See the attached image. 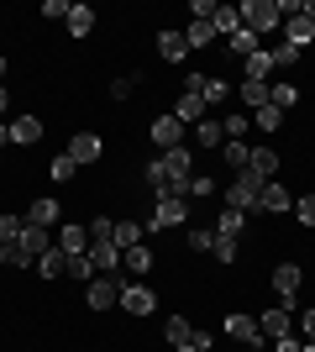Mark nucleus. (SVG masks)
<instances>
[{
    "mask_svg": "<svg viewBox=\"0 0 315 352\" xmlns=\"http://www.w3.org/2000/svg\"><path fill=\"white\" fill-rule=\"evenodd\" d=\"M237 352H268V347H237Z\"/></svg>",
    "mask_w": 315,
    "mask_h": 352,
    "instance_id": "13d9d810",
    "label": "nucleus"
},
{
    "mask_svg": "<svg viewBox=\"0 0 315 352\" xmlns=\"http://www.w3.org/2000/svg\"><path fill=\"white\" fill-rule=\"evenodd\" d=\"M74 168H79V163H74V158H69V153H58V158L47 163V174L58 179V184H69V179H74Z\"/></svg>",
    "mask_w": 315,
    "mask_h": 352,
    "instance_id": "ea45409f",
    "label": "nucleus"
},
{
    "mask_svg": "<svg viewBox=\"0 0 315 352\" xmlns=\"http://www.w3.org/2000/svg\"><path fill=\"white\" fill-rule=\"evenodd\" d=\"M132 89H137V79H116V85H110V95H116V100H126Z\"/></svg>",
    "mask_w": 315,
    "mask_h": 352,
    "instance_id": "603ef678",
    "label": "nucleus"
},
{
    "mask_svg": "<svg viewBox=\"0 0 315 352\" xmlns=\"http://www.w3.org/2000/svg\"><path fill=\"white\" fill-rule=\"evenodd\" d=\"M0 263H16V242H0Z\"/></svg>",
    "mask_w": 315,
    "mask_h": 352,
    "instance_id": "864d4df0",
    "label": "nucleus"
},
{
    "mask_svg": "<svg viewBox=\"0 0 315 352\" xmlns=\"http://www.w3.org/2000/svg\"><path fill=\"white\" fill-rule=\"evenodd\" d=\"M237 242H231V236H215V263H226V268H231V263H237Z\"/></svg>",
    "mask_w": 315,
    "mask_h": 352,
    "instance_id": "a19ab883",
    "label": "nucleus"
},
{
    "mask_svg": "<svg viewBox=\"0 0 315 352\" xmlns=\"http://www.w3.org/2000/svg\"><path fill=\"white\" fill-rule=\"evenodd\" d=\"M273 74H279V63H273V53H263V47L242 63V79H253V85H273Z\"/></svg>",
    "mask_w": 315,
    "mask_h": 352,
    "instance_id": "2eb2a0df",
    "label": "nucleus"
},
{
    "mask_svg": "<svg viewBox=\"0 0 315 352\" xmlns=\"http://www.w3.org/2000/svg\"><path fill=\"white\" fill-rule=\"evenodd\" d=\"M226 337L237 342V347H268V342H263L257 316H247V310H231V316H226Z\"/></svg>",
    "mask_w": 315,
    "mask_h": 352,
    "instance_id": "20e7f679",
    "label": "nucleus"
},
{
    "mask_svg": "<svg viewBox=\"0 0 315 352\" xmlns=\"http://www.w3.org/2000/svg\"><path fill=\"white\" fill-rule=\"evenodd\" d=\"M174 352H200V347H195V342H189V347H174Z\"/></svg>",
    "mask_w": 315,
    "mask_h": 352,
    "instance_id": "4d7b16f0",
    "label": "nucleus"
},
{
    "mask_svg": "<svg viewBox=\"0 0 315 352\" xmlns=\"http://www.w3.org/2000/svg\"><path fill=\"white\" fill-rule=\"evenodd\" d=\"M284 43H289V47H300V53H305V43H315V21H310L305 11L284 21Z\"/></svg>",
    "mask_w": 315,
    "mask_h": 352,
    "instance_id": "dca6fc26",
    "label": "nucleus"
},
{
    "mask_svg": "<svg viewBox=\"0 0 315 352\" xmlns=\"http://www.w3.org/2000/svg\"><path fill=\"white\" fill-rule=\"evenodd\" d=\"M247 174H257L263 184H268V179L279 174V153H273V147H253V158H247Z\"/></svg>",
    "mask_w": 315,
    "mask_h": 352,
    "instance_id": "6ab92c4d",
    "label": "nucleus"
},
{
    "mask_svg": "<svg viewBox=\"0 0 315 352\" xmlns=\"http://www.w3.org/2000/svg\"><path fill=\"white\" fill-rule=\"evenodd\" d=\"M189 16H195V21H210V16H215V0H195V6H189Z\"/></svg>",
    "mask_w": 315,
    "mask_h": 352,
    "instance_id": "8fccbe9b",
    "label": "nucleus"
},
{
    "mask_svg": "<svg viewBox=\"0 0 315 352\" xmlns=\"http://www.w3.org/2000/svg\"><path fill=\"white\" fill-rule=\"evenodd\" d=\"M110 226H116L110 216H95L90 221V242H110Z\"/></svg>",
    "mask_w": 315,
    "mask_h": 352,
    "instance_id": "49530a36",
    "label": "nucleus"
},
{
    "mask_svg": "<svg viewBox=\"0 0 315 352\" xmlns=\"http://www.w3.org/2000/svg\"><path fill=\"white\" fill-rule=\"evenodd\" d=\"M300 58H305V53H300V47H289V43H279V47H273V63H279V69H294Z\"/></svg>",
    "mask_w": 315,
    "mask_h": 352,
    "instance_id": "79ce46f5",
    "label": "nucleus"
},
{
    "mask_svg": "<svg viewBox=\"0 0 315 352\" xmlns=\"http://www.w3.org/2000/svg\"><path fill=\"white\" fill-rule=\"evenodd\" d=\"M158 53H163V63H184V58H189L184 32H158Z\"/></svg>",
    "mask_w": 315,
    "mask_h": 352,
    "instance_id": "412c9836",
    "label": "nucleus"
},
{
    "mask_svg": "<svg viewBox=\"0 0 315 352\" xmlns=\"http://www.w3.org/2000/svg\"><path fill=\"white\" fill-rule=\"evenodd\" d=\"M158 168H163L174 184H189V179H195V153H189V142H179V147H168V153H158Z\"/></svg>",
    "mask_w": 315,
    "mask_h": 352,
    "instance_id": "39448f33",
    "label": "nucleus"
},
{
    "mask_svg": "<svg viewBox=\"0 0 315 352\" xmlns=\"http://www.w3.org/2000/svg\"><path fill=\"white\" fill-rule=\"evenodd\" d=\"M257 210H263V216H289V210H294V195H289L279 179H268V184L257 190Z\"/></svg>",
    "mask_w": 315,
    "mask_h": 352,
    "instance_id": "0eeeda50",
    "label": "nucleus"
},
{
    "mask_svg": "<svg viewBox=\"0 0 315 352\" xmlns=\"http://www.w3.org/2000/svg\"><path fill=\"white\" fill-rule=\"evenodd\" d=\"M174 121H179V126L205 121V100H200V95H179V100H174Z\"/></svg>",
    "mask_w": 315,
    "mask_h": 352,
    "instance_id": "5701e85b",
    "label": "nucleus"
},
{
    "mask_svg": "<svg viewBox=\"0 0 315 352\" xmlns=\"http://www.w3.org/2000/svg\"><path fill=\"white\" fill-rule=\"evenodd\" d=\"M184 43H189V53H200V47L215 43V27H210V21H189V27H184Z\"/></svg>",
    "mask_w": 315,
    "mask_h": 352,
    "instance_id": "7c9ffc66",
    "label": "nucleus"
},
{
    "mask_svg": "<svg viewBox=\"0 0 315 352\" xmlns=\"http://www.w3.org/2000/svg\"><path fill=\"white\" fill-rule=\"evenodd\" d=\"M257 326H263V342H279V337H294V310L289 305H273L257 316Z\"/></svg>",
    "mask_w": 315,
    "mask_h": 352,
    "instance_id": "6e6552de",
    "label": "nucleus"
},
{
    "mask_svg": "<svg viewBox=\"0 0 315 352\" xmlns=\"http://www.w3.org/2000/svg\"><path fill=\"white\" fill-rule=\"evenodd\" d=\"M242 226H247V216H242V210H221V216H215V236H231V242H237Z\"/></svg>",
    "mask_w": 315,
    "mask_h": 352,
    "instance_id": "473e14b6",
    "label": "nucleus"
},
{
    "mask_svg": "<svg viewBox=\"0 0 315 352\" xmlns=\"http://www.w3.org/2000/svg\"><path fill=\"white\" fill-rule=\"evenodd\" d=\"M221 158H226V168H237V174H242V168H247V158H253V142H226Z\"/></svg>",
    "mask_w": 315,
    "mask_h": 352,
    "instance_id": "72a5a7b5",
    "label": "nucleus"
},
{
    "mask_svg": "<svg viewBox=\"0 0 315 352\" xmlns=\"http://www.w3.org/2000/svg\"><path fill=\"white\" fill-rule=\"evenodd\" d=\"M300 342H315V310H300Z\"/></svg>",
    "mask_w": 315,
    "mask_h": 352,
    "instance_id": "09e8293b",
    "label": "nucleus"
},
{
    "mask_svg": "<svg viewBox=\"0 0 315 352\" xmlns=\"http://www.w3.org/2000/svg\"><path fill=\"white\" fill-rule=\"evenodd\" d=\"M63 27L74 32V37H90L95 32V6H69V21Z\"/></svg>",
    "mask_w": 315,
    "mask_h": 352,
    "instance_id": "c85d7f7f",
    "label": "nucleus"
},
{
    "mask_svg": "<svg viewBox=\"0 0 315 352\" xmlns=\"http://www.w3.org/2000/svg\"><path fill=\"white\" fill-rule=\"evenodd\" d=\"M189 252H215V226H189Z\"/></svg>",
    "mask_w": 315,
    "mask_h": 352,
    "instance_id": "c9c22d12",
    "label": "nucleus"
},
{
    "mask_svg": "<svg viewBox=\"0 0 315 352\" xmlns=\"http://www.w3.org/2000/svg\"><path fill=\"white\" fill-rule=\"evenodd\" d=\"M0 147H11V121H0Z\"/></svg>",
    "mask_w": 315,
    "mask_h": 352,
    "instance_id": "5fc2aeb1",
    "label": "nucleus"
},
{
    "mask_svg": "<svg viewBox=\"0 0 315 352\" xmlns=\"http://www.w3.org/2000/svg\"><path fill=\"white\" fill-rule=\"evenodd\" d=\"M43 16L47 21H69V0H43Z\"/></svg>",
    "mask_w": 315,
    "mask_h": 352,
    "instance_id": "de8ad7c7",
    "label": "nucleus"
},
{
    "mask_svg": "<svg viewBox=\"0 0 315 352\" xmlns=\"http://www.w3.org/2000/svg\"><path fill=\"white\" fill-rule=\"evenodd\" d=\"M184 221H189V200H158V206H152L148 232H163V226H184Z\"/></svg>",
    "mask_w": 315,
    "mask_h": 352,
    "instance_id": "9b49d317",
    "label": "nucleus"
},
{
    "mask_svg": "<svg viewBox=\"0 0 315 352\" xmlns=\"http://www.w3.org/2000/svg\"><path fill=\"white\" fill-rule=\"evenodd\" d=\"M163 337H168V347H189V342H195L189 316H168V321H163Z\"/></svg>",
    "mask_w": 315,
    "mask_h": 352,
    "instance_id": "393cba45",
    "label": "nucleus"
},
{
    "mask_svg": "<svg viewBox=\"0 0 315 352\" xmlns=\"http://www.w3.org/2000/svg\"><path fill=\"white\" fill-rule=\"evenodd\" d=\"M294 216H300V226H315V195H300V200H294Z\"/></svg>",
    "mask_w": 315,
    "mask_h": 352,
    "instance_id": "c03bdc74",
    "label": "nucleus"
},
{
    "mask_svg": "<svg viewBox=\"0 0 315 352\" xmlns=\"http://www.w3.org/2000/svg\"><path fill=\"white\" fill-rule=\"evenodd\" d=\"M21 226H27V216H0V242H16Z\"/></svg>",
    "mask_w": 315,
    "mask_h": 352,
    "instance_id": "37998d69",
    "label": "nucleus"
},
{
    "mask_svg": "<svg viewBox=\"0 0 315 352\" xmlns=\"http://www.w3.org/2000/svg\"><path fill=\"white\" fill-rule=\"evenodd\" d=\"M200 100H205V105L231 100V79H221V74H205V89H200Z\"/></svg>",
    "mask_w": 315,
    "mask_h": 352,
    "instance_id": "c756f323",
    "label": "nucleus"
},
{
    "mask_svg": "<svg viewBox=\"0 0 315 352\" xmlns=\"http://www.w3.org/2000/svg\"><path fill=\"white\" fill-rule=\"evenodd\" d=\"M37 274H43V279H63V274H69V252H63L58 242H53V248H47L43 258H37Z\"/></svg>",
    "mask_w": 315,
    "mask_h": 352,
    "instance_id": "aec40b11",
    "label": "nucleus"
},
{
    "mask_svg": "<svg viewBox=\"0 0 315 352\" xmlns=\"http://www.w3.org/2000/svg\"><path fill=\"white\" fill-rule=\"evenodd\" d=\"M53 248V236H47V226H21V236H16V268H37V258Z\"/></svg>",
    "mask_w": 315,
    "mask_h": 352,
    "instance_id": "f257e3e1",
    "label": "nucleus"
},
{
    "mask_svg": "<svg viewBox=\"0 0 315 352\" xmlns=\"http://www.w3.org/2000/svg\"><path fill=\"white\" fill-rule=\"evenodd\" d=\"M121 289H126L121 279H90L84 305H90V310H116V305H121Z\"/></svg>",
    "mask_w": 315,
    "mask_h": 352,
    "instance_id": "1a4fd4ad",
    "label": "nucleus"
},
{
    "mask_svg": "<svg viewBox=\"0 0 315 352\" xmlns=\"http://www.w3.org/2000/svg\"><path fill=\"white\" fill-rule=\"evenodd\" d=\"M84 258H90V268L100 274V279H121V248L116 242H90Z\"/></svg>",
    "mask_w": 315,
    "mask_h": 352,
    "instance_id": "423d86ee",
    "label": "nucleus"
},
{
    "mask_svg": "<svg viewBox=\"0 0 315 352\" xmlns=\"http://www.w3.org/2000/svg\"><path fill=\"white\" fill-rule=\"evenodd\" d=\"M69 279H79V284H90V279H95V268H90V258H69Z\"/></svg>",
    "mask_w": 315,
    "mask_h": 352,
    "instance_id": "a18cd8bd",
    "label": "nucleus"
},
{
    "mask_svg": "<svg viewBox=\"0 0 315 352\" xmlns=\"http://www.w3.org/2000/svg\"><path fill=\"white\" fill-rule=\"evenodd\" d=\"M300 352H315V342H305V347H300Z\"/></svg>",
    "mask_w": 315,
    "mask_h": 352,
    "instance_id": "052dcab7",
    "label": "nucleus"
},
{
    "mask_svg": "<svg viewBox=\"0 0 315 352\" xmlns=\"http://www.w3.org/2000/svg\"><path fill=\"white\" fill-rule=\"evenodd\" d=\"M100 153H105V142L95 132H74L69 137V158L79 163V168H90V163H100Z\"/></svg>",
    "mask_w": 315,
    "mask_h": 352,
    "instance_id": "4468645a",
    "label": "nucleus"
},
{
    "mask_svg": "<svg viewBox=\"0 0 315 352\" xmlns=\"http://www.w3.org/2000/svg\"><path fill=\"white\" fill-rule=\"evenodd\" d=\"M210 27H215V37H231V32L242 27V16H237V6H215V16H210Z\"/></svg>",
    "mask_w": 315,
    "mask_h": 352,
    "instance_id": "2f4dec72",
    "label": "nucleus"
},
{
    "mask_svg": "<svg viewBox=\"0 0 315 352\" xmlns=\"http://www.w3.org/2000/svg\"><path fill=\"white\" fill-rule=\"evenodd\" d=\"M0 85H5V58H0Z\"/></svg>",
    "mask_w": 315,
    "mask_h": 352,
    "instance_id": "bf43d9fd",
    "label": "nucleus"
},
{
    "mask_svg": "<svg viewBox=\"0 0 315 352\" xmlns=\"http://www.w3.org/2000/svg\"><path fill=\"white\" fill-rule=\"evenodd\" d=\"M300 100V89L289 85V79H279V85H268V105H279V111H289V105Z\"/></svg>",
    "mask_w": 315,
    "mask_h": 352,
    "instance_id": "f704fd0d",
    "label": "nucleus"
},
{
    "mask_svg": "<svg viewBox=\"0 0 315 352\" xmlns=\"http://www.w3.org/2000/svg\"><path fill=\"white\" fill-rule=\"evenodd\" d=\"M237 16H242V27L257 32V37H263V32H273L279 21H284V16H279V0H242Z\"/></svg>",
    "mask_w": 315,
    "mask_h": 352,
    "instance_id": "f03ea898",
    "label": "nucleus"
},
{
    "mask_svg": "<svg viewBox=\"0 0 315 352\" xmlns=\"http://www.w3.org/2000/svg\"><path fill=\"white\" fill-rule=\"evenodd\" d=\"M148 137L168 153V147H179V142H184V126L174 121V111H158V116H152V126H148Z\"/></svg>",
    "mask_w": 315,
    "mask_h": 352,
    "instance_id": "ddd939ff",
    "label": "nucleus"
},
{
    "mask_svg": "<svg viewBox=\"0 0 315 352\" xmlns=\"http://www.w3.org/2000/svg\"><path fill=\"white\" fill-rule=\"evenodd\" d=\"M305 16H310V21H315V0H305Z\"/></svg>",
    "mask_w": 315,
    "mask_h": 352,
    "instance_id": "6e6d98bb",
    "label": "nucleus"
},
{
    "mask_svg": "<svg viewBox=\"0 0 315 352\" xmlns=\"http://www.w3.org/2000/svg\"><path fill=\"white\" fill-rule=\"evenodd\" d=\"M195 142H200V147H226V132H221V121H200Z\"/></svg>",
    "mask_w": 315,
    "mask_h": 352,
    "instance_id": "4c0bfd02",
    "label": "nucleus"
},
{
    "mask_svg": "<svg viewBox=\"0 0 315 352\" xmlns=\"http://www.w3.org/2000/svg\"><path fill=\"white\" fill-rule=\"evenodd\" d=\"M121 310L142 321V316H152V310H158V294H152L148 284H126V289H121Z\"/></svg>",
    "mask_w": 315,
    "mask_h": 352,
    "instance_id": "9d476101",
    "label": "nucleus"
},
{
    "mask_svg": "<svg viewBox=\"0 0 315 352\" xmlns=\"http://www.w3.org/2000/svg\"><path fill=\"white\" fill-rule=\"evenodd\" d=\"M58 216H63V206L53 200V195L32 200V210H27V221H32V226H58Z\"/></svg>",
    "mask_w": 315,
    "mask_h": 352,
    "instance_id": "4be33fe9",
    "label": "nucleus"
},
{
    "mask_svg": "<svg viewBox=\"0 0 315 352\" xmlns=\"http://www.w3.org/2000/svg\"><path fill=\"white\" fill-rule=\"evenodd\" d=\"M58 248L69 258H84L90 252V226H58Z\"/></svg>",
    "mask_w": 315,
    "mask_h": 352,
    "instance_id": "f3484780",
    "label": "nucleus"
},
{
    "mask_svg": "<svg viewBox=\"0 0 315 352\" xmlns=\"http://www.w3.org/2000/svg\"><path fill=\"white\" fill-rule=\"evenodd\" d=\"M242 100V111H263L268 105V85H253V79H242V89H231Z\"/></svg>",
    "mask_w": 315,
    "mask_h": 352,
    "instance_id": "a878e982",
    "label": "nucleus"
},
{
    "mask_svg": "<svg viewBox=\"0 0 315 352\" xmlns=\"http://www.w3.org/2000/svg\"><path fill=\"white\" fill-rule=\"evenodd\" d=\"M300 284H305L300 263H273V294L279 300H300Z\"/></svg>",
    "mask_w": 315,
    "mask_h": 352,
    "instance_id": "f8f14e48",
    "label": "nucleus"
},
{
    "mask_svg": "<svg viewBox=\"0 0 315 352\" xmlns=\"http://www.w3.org/2000/svg\"><path fill=\"white\" fill-rule=\"evenodd\" d=\"M279 121H284V111H279V105H263V111H253V126H257V132H279Z\"/></svg>",
    "mask_w": 315,
    "mask_h": 352,
    "instance_id": "58836bf2",
    "label": "nucleus"
},
{
    "mask_svg": "<svg viewBox=\"0 0 315 352\" xmlns=\"http://www.w3.org/2000/svg\"><path fill=\"white\" fill-rule=\"evenodd\" d=\"M257 190H263V179L242 168V174L226 184V210H242V216H247V210H257Z\"/></svg>",
    "mask_w": 315,
    "mask_h": 352,
    "instance_id": "7ed1b4c3",
    "label": "nucleus"
},
{
    "mask_svg": "<svg viewBox=\"0 0 315 352\" xmlns=\"http://www.w3.org/2000/svg\"><path fill=\"white\" fill-rule=\"evenodd\" d=\"M257 43H263V37H257V32H247V27H237L231 37H226V47H231V53H237L242 63H247V58L257 53Z\"/></svg>",
    "mask_w": 315,
    "mask_h": 352,
    "instance_id": "cd10ccee",
    "label": "nucleus"
},
{
    "mask_svg": "<svg viewBox=\"0 0 315 352\" xmlns=\"http://www.w3.org/2000/svg\"><path fill=\"white\" fill-rule=\"evenodd\" d=\"M11 142L16 147H37V142H43V121H37V116H16L11 121Z\"/></svg>",
    "mask_w": 315,
    "mask_h": 352,
    "instance_id": "a211bd4d",
    "label": "nucleus"
},
{
    "mask_svg": "<svg viewBox=\"0 0 315 352\" xmlns=\"http://www.w3.org/2000/svg\"><path fill=\"white\" fill-rule=\"evenodd\" d=\"M148 268H152V252L142 248V242H137V248H126V252H121V274H132V279H142Z\"/></svg>",
    "mask_w": 315,
    "mask_h": 352,
    "instance_id": "b1692460",
    "label": "nucleus"
},
{
    "mask_svg": "<svg viewBox=\"0 0 315 352\" xmlns=\"http://www.w3.org/2000/svg\"><path fill=\"white\" fill-rule=\"evenodd\" d=\"M210 195H215V179L210 174H195L189 184H184V200H210Z\"/></svg>",
    "mask_w": 315,
    "mask_h": 352,
    "instance_id": "e433bc0d",
    "label": "nucleus"
},
{
    "mask_svg": "<svg viewBox=\"0 0 315 352\" xmlns=\"http://www.w3.org/2000/svg\"><path fill=\"white\" fill-rule=\"evenodd\" d=\"M142 232H148L142 221H116V226H110V242L126 252V248H137V242H142Z\"/></svg>",
    "mask_w": 315,
    "mask_h": 352,
    "instance_id": "bb28decb",
    "label": "nucleus"
},
{
    "mask_svg": "<svg viewBox=\"0 0 315 352\" xmlns=\"http://www.w3.org/2000/svg\"><path fill=\"white\" fill-rule=\"evenodd\" d=\"M300 347H305V342H300V337H279V342H273V347H268V352H300Z\"/></svg>",
    "mask_w": 315,
    "mask_h": 352,
    "instance_id": "3c124183",
    "label": "nucleus"
}]
</instances>
